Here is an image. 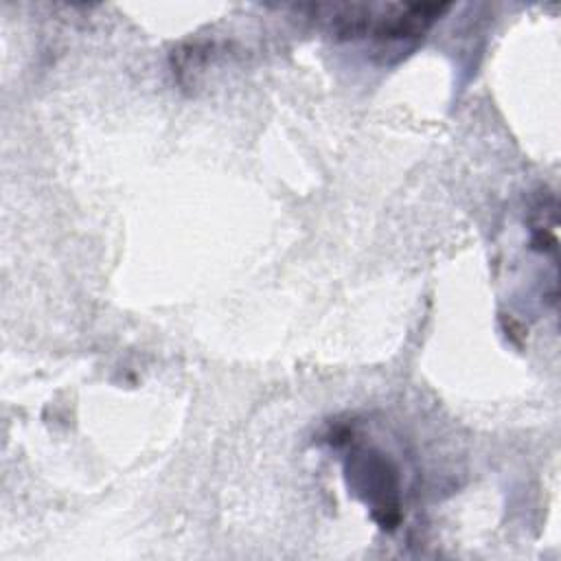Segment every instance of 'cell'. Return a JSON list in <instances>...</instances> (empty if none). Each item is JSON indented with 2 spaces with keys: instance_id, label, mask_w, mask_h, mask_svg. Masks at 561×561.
I'll return each instance as SVG.
<instances>
[{
  "instance_id": "cell-1",
  "label": "cell",
  "mask_w": 561,
  "mask_h": 561,
  "mask_svg": "<svg viewBox=\"0 0 561 561\" xmlns=\"http://www.w3.org/2000/svg\"><path fill=\"white\" fill-rule=\"evenodd\" d=\"M327 26L346 39L373 37L377 42H408L421 37L447 9L445 2H390V4H318L311 7Z\"/></svg>"
},
{
  "instance_id": "cell-2",
  "label": "cell",
  "mask_w": 561,
  "mask_h": 561,
  "mask_svg": "<svg viewBox=\"0 0 561 561\" xmlns=\"http://www.w3.org/2000/svg\"><path fill=\"white\" fill-rule=\"evenodd\" d=\"M344 476L351 491L370 508L373 519L392 530L401 522L399 469L377 447H351L344 458Z\"/></svg>"
}]
</instances>
